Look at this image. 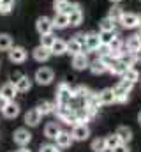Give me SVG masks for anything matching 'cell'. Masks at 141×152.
I'll list each match as a JSON object with an SVG mask.
<instances>
[{
	"label": "cell",
	"instance_id": "6da1fadb",
	"mask_svg": "<svg viewBox=\"0 0 141 152\" xmlns=\"http://www.w3.org/2000/svg\"><path fill=\"white\" fill-rule=\"evenodd\" d=\"M35 28H37L39 36L51 34V32H53V20L48 18V16H39L37 21H35Z\"/></svg>",
	"mask_w": 141,
	"mask_h": 152
},
{
	"label": "cell",
	"instance_id": "7a4b0ae2",
	"mask_svg": "<svg viewBox=\"0 0 141 152\" xmlns=\"http://www.w3.org/2000/svg\"><path fill=\"white\" fill-rule=\"evenodd\" d=\"M67 16H69V25L70 27H79L81 21H83L81 5H79V4H72V5H70V11L67 12Z\"/></svg>",
	"mask_w": 141,
	"mask_h": 152
},
{
	"label": "cell",
	"instance_id": "3957f363",
	"mask_svg": "<svg viewBox=\"0 0 141 152\" xmlns=\"http://www.w3.org/2000/svg\"><path fill=\"white\" fill-rule=\"evenodd\" d=\"M70 99H72V88L69 87V83H60L58 88H57V103H62V104H67Z\"/></svg>",
	"mask_w": 141,
	"mask_h": 152
},
{
	"label": "cell",
	"instance_id": "277c9868",
	"mask_svg": "<svg viewBox=\"0 0 141 152\" xmlns=\"http://www.w3.org/2000/svg\"><path fill=\"white\" fill-rule=\"evenodd\" d=\"M53 78H55V73H53V69H49V67H41V69L35 73V81H37L39 85H49V83L53 81Z\"/></svg>",
	"mask_w": 141,
	"mask_h": 152
},
{
	"label": "cell",
	"instance_id": "5b68a950",
	"mask_svg": "<svg viewBox=\"0 0 141 152\" xmlns=\"http://www.w3.org/2000/svg\"><path fill=\"white\" fill-rule=\"evenodd\" d=\"M9 60L12 64H21L27 60V50L23 46H12L9 50Z\"/></svg>",
	"mask_w": 141,
	"mask_h": 152
},
{
	"label": "cell",
	"instance_id": "8992f818",
	"mask_svg": "<svg viewBox=\"0 0 141 152\" xmlns=\"http://www.w3.org/2000/svg\"><path fill=\"white\" fill-rule=\"evenodd\" d=\"M101 44V36L97 32H88L85 36V46H86V51H95Z\"/></svg>",
	"mask_w": 141,
	"mask_h": 152
},
{
	"label": "cell",
	"instance_id": "52a82bcc",
	"mask_svg": "<svg viewBox=\"0 0 141 152\" xmlns=\"http://www.w3.org/2000/svg\"><path fill=\"white\" fill-rule=\"evenodd\" d=\"M118 23H122V27L124 28H129V30L131 28H136L138 27V14H134V12H124Z\"/></svg>",
	"mask_w": 141,
	"mask_h": 152
},
{
	"label": "cell",
	"instance_id": "ba28073f",
	"mask_svg": "<svg viewBox=\"0 0 141 152\" xmlns=\"http://www.w3.org/2000/svg\"><path fill=\"white\" fill-rule=\"evenodd\" d=\"M90 66V62H88V57H86V53H76V55H72V67L74 69H78V71H83V69H86Z\"/></svg>",
	"mask_w": 141,
	"mask_h": 152
},
{
	"label": "cell",
	"instance_id": "9c48e42d",
	"mask_svg": "<svg viewBox=\"0 0 141 152\" xmlns=\"http://www.w3.org/2000/svg\"><path fill=\"white\" fill-rule=\"evenodd\" d=\"M72 138L74 140H78V142H81V140H86L88 138V134H90V129H88V126L86 124H76L74 126V129H72Z\"/></svg>",
	"mask_w": 141,
	"mask_h": 152
},
{
	"label": "cell",
	"instance_id": "30bf717a",
	"mask_svg": "<svg viewBox=\"0 0 141 152\" xmlns=\"http://www.w3.org/2000/svg\"><path fill=\"white\" fill-rule=\"evenodd\" d=\"M30 140H32V134L28 133V129L20 127V129H16V131H14V142H16L18 145L25 147V145H28V142H30Z\"/></svg>",
	"mask_w": 141,
	"mask_h": 152
},
{
	"label": "cell",
	"instance_id": "8fae6325",
	"mask_svg": "<svg viewBox=\"0 0 141 152\" xmlns=\"http://www.w3.org/2000/svg\"><path fill=\"white\" fill-rule=\"evenodd\" d=\"M0 94H2L7 101H14V97L18 96V88H16V85H14L12 81H7V83H4V85H2Z\"/></svg>",
	"mask_w": 141,
	"mask_h": 152
},
{
	"label": "cell",
	"instance_id": "7c38bea8",
	"mask_svg": "<svg viewBox=\"0 0 141 152\" xmlns=\"http://www.w3.org/2000/svg\"><path fill=\"white\" fill-rule=\"evenodd\" d=\"M51 20H53V28L64 30L69 27V16L64 12H55V18H51Z\"/></svg>",
	"mask_w": 141,
	"mask_h": 152
},
{
	"label": "cell",
	"instance_id": "4fadbf2b",
	"mask_svg": "<svg viewBox=\"0 0 141 152\" xmlns=\"http://www.w3.org/2000/svg\"><path fill=\"white\" fill-rule=\"evenodd\" d=\"M2 113H4L5 118H14V117L20 115V106H18L14 101H9V103L2 108Z\"/></svg>",
	"mask_w": 141,
	"mask_h": 152
},
{
	"label": "cell",
	"instance_id": "5bb4252c",
	"mask_svg": "<svg viewBox=\"0 0 141 152\" xmlns=\"http://www.w3.org/2000/svg\"><path fill=\"white\" fill-rule=\"evenodd\" d=\"M32 53H34V58L37 62H46V60L51 57V50H49V48H44V46H41V44L35 48Z\"/></svg>",
	"mask_w": 141,
	"mask_h": 152
},
{
	"label": "cell",
	"instance_id": "9a60e30c",
	"mask_svg": "<svg viewBox=\"0 0 141 152\" xmlns=\"http://www.w3.org/2000/svg\"><path fill=\"white\" fill-rule=\"evenodd\" d=\"M140 48H141V44H140V39H138L136 34H134V36H131V37H127V41L124 42V50H125V51L136 53Z\"/></svg>",
	"mask_w": 141,
	"mask_h": 152
},
{
	"label": "cell",
	"instance_id": "2e32d148",
	"mask_svg": "<svg viewBox=\"0 0 141 152\" xmlns=\"http://www.w3.org/2000/svg\"><path fill=\"white\" fill-rule=\"evenodd\" d=\"M57 140V147H60V149H65V147H70V143H72V134L70 133H64V131H60L58 133V136L55 138Z\"/></svg>",
	"mask_w": 141,
	"mask_h": 152
},
{
	"label": "cell",
	"instance_id": "e0dca14e",
	"mask_svg": "<svg viewBox=\"0 0 141 152\" xmlns=\"http://www.w3.org/2000/svg\"><path fill=\"white\" fill-rule=\"evenodd\" d=\"M127 67H129V66H127V64H125L124 60H115V62H113V64H111V66L108 67V71H109L111 75L122 76L124 73H125V71H127Z\"/></svg>",
	"mask_w": 141,
	"mask_h": 152
},
{
	"label": "cell",
	"instance_id": "ac0fdd59",
	"mask_svg": "<svg viewBox=\"0 0 141 152\" xmlns=\"http://www.w3.org/2000/svg\"><path fill=\"white\" fill-rule=\"evenodd\" d=\"M97 96H99V103H101V104H113V103H115L113 88H104V90H101Z\"/></svg>",
	"mask_w": 141,
	"mask_h": 152
},
{
	"label": "cell",
	"instance_id": "d6986e66",
	"mask_svg": "<svg viewBox=\"0 0 141 152\" xmlns=\"http://www.w3.org/2000/svg\"><path fill=\"white\" fill-rule=\"evenodd\" d=\"M49 50H51V55H57V57H60V55L67 53V42H65V41H62V39H57Z\"/></svg>",
	"mask_w": 141,
	"mask_h": 152
},
{
	"label": "cell",
	"instance_id": "ffe728a7",
	"mask_svg": "<svg viewBox=\"0 0 141 152\" xmlns=\"http://www.w3.org/2000/svg\"><path fill=\"white\" fill-rule=\"evenodd\" d=\"M85 106L86 108H90V110H94V112H97L99 110V106H101V103H99V96L97 94H86L85 96Z\"/></svg>",
	"mask_w": 141,
	"mask_h": 152
},
{
	"label": "cell",
	"instance_id": "44dd1931",
	"mask_svg": "<svg viewBox=\"0 0 141 152\" xmlns=\"http://www.w3.org/2000/svg\"><path fill=\"white\" fill-rule=\"evenodd\" d=\"M115 134L118 136L120 143H127V142H131V138H132V131H131L127 126H120V127L116 129V133H115Z\"/></svg>",
	"mask_w": 141,
	"mask_h": 152
},
{
	"label": "cell",
	"instance_id": "7402d4cb",
	"mask_svg": "<svg viewBox=\"0 0 141 152\" xmlns=\"http://www.w3.org/2000/svg\"><path fill=\"white\" fill-rule=\"evenodd\" d=\"M41 117H42V115L39 113V110H37V108H35V110H28L27 115H25V122H27L28 126H32V127H34V126H37V124L41 122Z\"/></svg>",
	"mask_w": 141,
	"mask_h": 152
},
{
	"label": "cell",
	"instance_id": "603a6c76",
	"mask_svg": "<svg viewBox=\"0 0 141 152\" xmlns=\"http://www.w3.org/2000/svg\"><path fill=\"white\" fill-rule=\"evenodd\" d=\"M90 71L94 73V75H102L108 71V66H106L104 62H102V58H95L94 62H90Z\"/></svg>",
	"mask_w": 141,
	"mask_h": 152
},
{
	"label": "cell",
	"instance_id": "cb8c5ba5",
	"mask_svg": "<svg viewBox=\"0 0 141 152\" xmlns=\"http://www.w3.org/2000/svg\"><path fill=\"white\" fill-rule=\"evenodd\" d=\"M113 94H115V103H125L129 99V90H125L124 87L116 85L113 88Z\"/></svg>",
	"mask_w": 141,
	"mask_h": 152
},
{
	"label": "cell",
	"instance_id": "d4e9b609",
	"mask_svg": "<svg viewBox=\"0 0 141 152\" xmlns=\"http://www.w3.org/2000/svg\"><path fill=\"white\" fill-rule=\"evenodd\" d=\"M14 85H16L18 92H28V90L32 88V80H30L28 76L23 75L20 80H18V81H16V83H14Z\"/></svg>",
	"mask_w": 141,
	"mask_h": 152
},
{
	"label": "cell",
	"instance_id": "484cf974",
	"mask_svg": "<svg viewBox=\"0 0 141 152\" xmlns=\"http://www.w3.org/2000/svg\"><path fill=\"white\" fill-rule=\"evenodd\" d=\"M122 14H124V9H122L118 4H113V5H111V9L108 11V18H109V20H113L115 23H118V21H120Z\"/></svg>",
	"mask_w": 141,
	"mask_h": 152
},
{
	"label": "cell",
	"instance_id": "4316f807",
	"mask_svg": "<svg viewBox=\"0 0 141 152\" xmlns=\"http://www.w3.org/2000/svg\"><path fill=\"white\" fill-rule=\"evenodd\" d=\"M55 108H57V101H55V103H49V101H41V103L37 104V110H39V113H41V115L51 113V112H55Z\"/></svg>",
	"mask_w": 141,
	"mask_h": 152
},
{
	"label": "cell",
	"instance_id": "83f0119b",
	"mask_svg": "<svg viewBox=\"0 0 141 152\" xmlns=\"http://www.w3.org/2000/svg\"><path fill=\"white\" fill-rule=\"evenodd\" d=\"M70 4L69 0H55L53 2V9H55V12H64V14H67L70 11Z\"/></svg>",
	"mask_w": 141,
	"mask_h": 152
},
{
	"label": "cell",
	"instance_id": "f1b7e54d",
	"mask_svg": "<svg viewBox=\"0 0 141 152\" xmlns=\"http://www.w3.org/2000/svg\"><path fill=\"white\" fill-rule=\"evenodd\" d=\"M81 51H83V46H81V42L76 37L67 41V53L69 55H76V53H81Z\"/></svg>",
	"mask_w": 141,
	"mask_h": 152
},
{
	"label": "cell",
	"instance_id": "f546056e",
	"mask_svg": "<svg viewBox=\"0 0 141 152\" xmlns=\"http://www.w3.org/2000/svg\"><path fill=\"white\" fill-rule=\"evenodd\" d=\"M58 133H60V127H58L57 122H49V124H46V127H44V134H46L48 138H57Z\"/></svg>",
	"mask_w": 141,
	"mask_h": 152
},
{
	"label": "cell",
	"instance_id": "4dcf8cb0",
	"mask_svg": "<svg viewBox=\"0 0 141 152\" xmlns=\"http://www.w3.org/2000/svg\"><path fill=\"white\" fill-rule=\"evenodd\" d=\"M115 28H116V23L113 20H109L108 16L104 20H101V23H99V30L101 32H115Z\"/></svg>",
	"mask_w": 141,
	"mask_h": 152
},
{
	"label": "cell",
	"instance_id": "1f68e13d",
	"mask_svg": "<svg viewBox=\"0 0 141 152\" xmlns=\"http://www.w3.org/2000/svg\"><path fill=\"white\" fill-rule=\"evenodd\" d=\"M12 48V37L9 34H0V51H9Z\"/></svg>",
	"mask_w": 141,
	"mask_h": 152
},
{
	"label": "cell",
	"instance_id": "d6a6232c",
	"mask_svg": "<svg viewBox=\"0 0 141 152\" xmlns=\"http://www.w3.org/2000/svg\"><path fill=\"white\" fill-rule=\"evenodd\" d=\"M92 151L94 152H106L108 147H106V138H95L92 142Z\"/></svg>",
	"mask_w": 141,
	"mask_h": 152
},
{
	"label": "cell",
	"instance_id": "836d02e7",
	"mask_svg": "<svg viewBox=\"0 0 141 152\" xmlns=\"http://www.w3.org/2000/svg\"><path fill=\"white\" fill-rule=\"evenodd\" d=\"M122 78H125V80L136 83V81L140 80V73H138V69H134V67H127V71L122 75Z\"/></svg>",
	"mask_w": 141,
	"mask_h": 152
},
{
	"label": "cell",
	"instance_id": "e575fe53",
	"mask_svg": "<svg viewBox=\"0 0 141 152\" xmlns=\"http://www.w3.org/2000/svg\"><path fill=\"white\" fill-rule=\"evenodd\" d=\"M120 60H124L129 67H132V66L138 62V60H136V53H131V51H125V50H124V55H122Z\"/></svg>",
	"mask_w": 141,
	"mask_h": 152
},
{
	"label": "cell",
	"instance_id": "d590c367",
	"mask_svg": "<svg viewBox=\"0 0 141 152\" xmlns=\"http://www.w3.org/2000/svg\"><path fill=\"white\" fill-rule=\"evenodd\" d=\"M55 41H57V37L53 36V32H51V34H44V36H41V46H44V48H51Z\"/></svg>",
	"mask_w": 141,
	"mask_h": 152
},
{
	"label": "cell",
	"instance_id": "8d00e7d4",
	"mask_svg": "<svg viewBox=\"0 0 141 152\" xmlns=\"http://www.w3.org/2000/svg\"><path fill=\"white\" fill-rule=\"evenodd\" d=\"M108 46H109V50H124V41H122L120 36H116V34H115L113 39L109 41V44H108Z\"/></svg>",
	"mask_w": 141,
	"mask_h": 152
},
{
	"label": "cell",
	"instance_id": "74e56055",
	"mask_svg": "<svg viewBox=\"0 0 141 152\" xmlns=\"http://www.w3.org/2000/svg\"><path fill=\"white\" fill-rule=\"evenodd\" d=\"M118 143H120V140H118V136H116V134H111V136H108V138H106V147H108V151L115 149Z\"/></svg>",
	"mask_w": 141,
	"mask_h": 152
},
{
	"label": "cell",
	"instance_id": "f35d334b",
	"mask_svg": "<svg viewBox=\"0 0 141 152\" xmlns=\"http://www.w3.org/2000/svg\"><path fill=\"white\" fill-rule=\"evenodd\" d=\"M88 94V88L86 87H83V85H79V87H76V88H72V97H85Z\"/></svg>",
	"mask_w": 141,
	"mask_h": 152
},
{
	"label": "cell",
	"instance_id": "ab89813d",
	"mask_svg": "<svg viewBox=\"0 0 141 152\" xmlns=\"http://www.w3.org/2000/svg\"><path fill=\"white\" fill-rule=\"evenodd\" d=\"M109 51H111V50H109V46H108V44H102V42H101V44H99V48L95 50V53L99 55V58H102V57H106V55H109Z\"/></svg>",
	"mask_w": 141,
	"mask_h": 152
},
{
	"label": "cell",
	"instance_id": "60d3db41",
	"mask_svg": "<svg viewBox=\"0 0 141 152\" xmlns=\"http://www.w3.org/2000/svg\"><path fill=\"white\" fill-rule=\"evenodd\" d=\"M99 36H101V42H102V44H109V41L115 36V32H101Z\"/></svg>",
	"mask_w": 141,
	"mask_h": 152
},
{
	"label": "cell",
	"instance_id": "b9f144b4",
	"mask_svg": "<svg viewBox=\"0 0 141 152\" xmlns=\"http://www.w3.org/2000/svg\"><path fill=\"white\" fill-rule=\"evenodd\" d=\"M118 85H120V87H124V88H125V90H129V92H131V88L134 87V83H132V81H129V80H125V78H124Z\"/></svg>",
	"mask_w": 141,
	"mask_h": 152
},
{
	"label": "cell",
	"instance_id": "7bdbcfd3",
	"mask_svg": "<svg viewBox=\"0 0 141 152\" xmlns=\"http://www.w3.org/2000/svg\"><path fill=\"white\" fill-rule=\"evenodd\" d=\"M41 152H60L57 145H42L41 147Z\"/></svg>",
	"mask_w": 141,
	"mask_h": 152
},
{
	"label": "cell",
	"instance_id": "ee69618b",
	"mask_svg": "<svg viewBox=\"0 0 141 152\" xmlns=\"http://www.w3.org/2000/svg\"><path fill=\"white\" fill-rule=\"evenodd\" d=\"M111 152H129V147L125 143H118L115 149H111Z\"/></svg>",
	"mask_w": 141,
	"mask_h": 152
},
{
	"label": "cell",
	"instance_id": "f6af8a7d",
	"mask_svg": "<svg viewBox=\"0 0 141 152\" xmlns=\"http://www.w3.org/2000/svg\"><path fill=\"white\" fill-rule=\"evenodd\" d=\"M21 73H14V75L11 76V80H12V83H16V81H18V80H20V78H21Z\"/></svg>",
	"mask_w": 141,
	"mask_h": 152
},
{
	"label": "cell",
	"instance_id": "bcb514c9",
	"mask_svg": "<svg viewBox=\"0 0 141 152\" xmlns=\"http://www.w3.org/2000/svg\"><path fill=\"white\" fill-rule=\"evenodd\" d=\"M7 103H9V101H7V99H5V97H4V96L0 94V110H2V108H4V106L7 104Z\"/></svg>",
	"mask_w": 141,
	"mask_h": 152
},
{
	"label": "cell",
	"instance_id": "7dc6e473",
	"mask_svg": "<svg viewBox=\"0 0 141 152\" xmlns=\"http://www.w3.org/2000/svg\"><path fill=\"white\" fill-rule=\"evenodd\" d=\"M136 60H138V62H141V48L136 51Z\"/></svg>",
	"mask_w": 141,
	"mask_h": 152
},
{
	"label": "cell",
	"instance_id": "c3c4849f",
	"mask_svg": "<svg viewBox=\"0 0 141 152\" xmlns=\"http://www.w3.org/2000/svg\"><path fill=\"white\" fill-rule=\"evenodd\" d=\"M138 28H141V14H138Z\"/></svg>",
	"mask_w": 141,
	"mask_h": 152
},
{
	"label": "cell",
	"instance_id": "681fc988",
	"mask_svg": "<svg viewBox=\"0 0 141 152\" xmlns=\"http://www.w3.org/2000/svg\"><path fill=\"white\" fill-rule=\"evenodd\" d=\"M136 36H138V39H140V44H141V28L138 30V34H136Z\"/></svg>",
	"mask_w": 141,
	"mask_h": 152
},
{
	"label": "cell",
	"instance_id": "f907efd6",
	"mask_svg": "<svg viewBox=\"0 0 141 152\" xmlns=\"http://www.w3.org/2000/svg\"><path fill=\"white\" fill-rule=\"evenodd\" d=\"M109 2H111V4H120L122 0H109Z\"/></svg>",
	"mask_w": 141,
	"mask_h": 152
},
{
	"label": "cell",
	"instance_id": "816d5d0a",
	"mask_svg": "<svg viewBox=\"0 0 141 152\" xmlns=\"http://www.w3.org/2000/svg\"><path fill=\"white\" fill-rule=\"evenodd\" d=\"M18 152H30V151H27L25 147H21V149H20V151H18Z\"/></svg>",
	"mask_w": 141,
	"mask_h": 152
},
{
	"label": "cell",
	"instance_id": "f5cc1de1",
	"mask_svg": "<svg viewBox=\"0 0 141 152\" xmlns=\"http://www.w3.org/2000/svg\"><path fill=\"white\" fill-rule=\"evenodd\" d=\"M138 122L141 124V112H140V115H138Z\"/></svg>",
	"mask_w": 141,
	"mask_h": 152
}]
</instances>
